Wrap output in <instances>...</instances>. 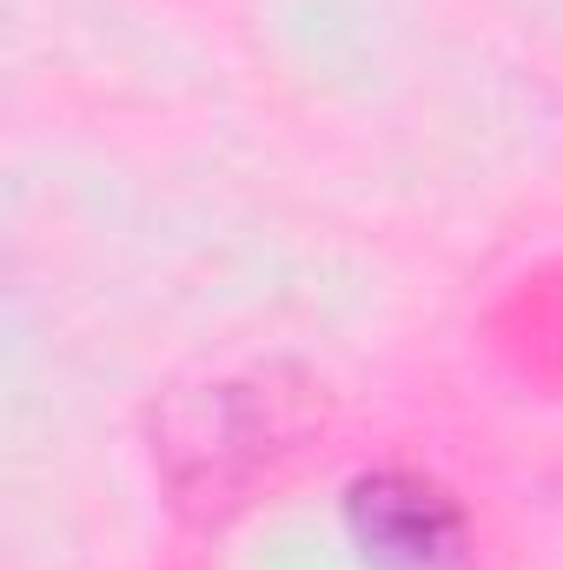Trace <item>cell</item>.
<instances>
[{"label":"cell","mask_w":563,"mask_h":570,"mask_svg":"<svg viewBox=\"0 0 563 570\" xmlns=\"http://www.w3.org/2000/svg\"><path fill=\"white\" fill-rule=\"evenodd\" d=\"M298 438V392L279 379H206L152 405V471L179 511L219 518L279 464Z\"/></svg>","instance_id":"obj_1"},{"label":"cell","mask_w":563,"mask_h":570,"mask_svg":"<svg viewBox=\"0 0 563 570\" xmlns=\"http://www.w3.org/2000/svg\"><path fill=\"white\" fill-rule=\"evenodd\" d=\"M345 538L372 570H464L471 524L424 471H365L345 484Z\"/></svg>","instance_id":"obj_2"}]
</instances>
